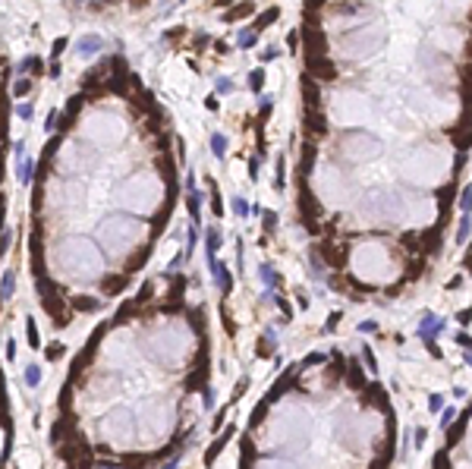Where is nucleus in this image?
I'll return each instance as SVG.
<instances>
[{
    "instance_id": "1",
    "label": "nucleus",
    "mask_w": 472,
    "mask_h": 469,
    "mask_svg": "<svg viewBox=\"0 0 472 469\" xmlns=\"http://www.w3.org/2000/svg\"><path fill=\"white\" fill-rule=\"evenodd\" d=\"M170 136L123 57H104L69 98L32 192L29 262L54 327L101 309L148 262L173 211Z\"/></svg>"
},
{
    "instance_id": "2",
    "label": "nucleus",
    "mask_w": 472,
    "mask_h": 469,
    "mask_svg": "<svg viewBox=\"0 0 472 469\" xmlns=\"http://www.w3.org/2000/svg\"><path fill=\"white\" fill-rule=\"evenodd\" d=\"M208 384L205 321L183 280L142 287L79 349L57 394L51 447L69 469H145L180 447Z\"/></svg>"
},
{
    "instance_id": "3",
    "label": "nucleus",
    "mask_w": 472,
    "mask_h": 469,
    "mask_svg": "<svg viewBox=\"0 0 472 469\" xmlns=\"http://www.w3.org/2000/svg\"><path fill=\"white\" fill-rule=\"evenodd\" d=\"M394 416L352 362L312 356L252 413L240 469H387Z\"/></svg>"
},
{
    "instance_id": "4",
    "label": "nucleus",
    "mask_w": 472,
    "mask_h": 469,
    "mask_svg": "<svg viewBox=\"0 0 472 469\" xmlns=\"http://www.w3.org/2000/svg\"><path fill=\"white\" fill-rule=\"evenodd\" d=\"M431 469H472V406L453 425L450 435H447Z\"/></svg>"
},
{
    "instance_id": "5",
    "label": "nucleus",
    "mask_w": 472,
    "mask_h": 469,
    "mask_svg": "<svg viewBox=\"0 0 472 469\" xmlns=\"http://www.w3.org/2000/svg\"><path fill=\"white\" fill-rule=\"evenodd\" d=\"M10 57L0 44V246H4V220H7V192H4V177H7V136H10Z\"/></svg>"
},
{
    "instance_id": "6",
    "label": "nucleus",
    "mask_w": 472,
    "mask_h": 469,
    "mask_svg": "<svg viewBox=\"0 0 472 469\" xmlns=\"http://www.w3.org/2000/svg\"><path fill=\"white\" fill-rule=\"evenodd\" d=\"M10 444H13V416H10L7 381H4V369H0V469L10 460Z\"/></svg>"
},
{
    "instance_id": "7",
    "label": "nucleus",
    "mask_w": 472,
    "mask_h": 469,
    "mask_svg": "<svg viewBox=\"0 0 472 469\" xmlns=\"http://www.w3.org/2000/svg\"><path fill=\"white\" fill-rule=\"evenodd\" d=\"M441 331H444V318H438V315H431V312H425V315H422V324H419V337L431 346V353H438L434 337H438Z\"/></svg>"
},
{
    "instance_id": "8",
    "label": "nucleus",
    "mask_w": 472,
    "mask_h": 469,
    "mask_svg": "<svg viewBox=\"0 0 472 469\" xmlns=\"http://www.w3.org/2000/svg\"><path fill=\"white\" fill-rule=\"evenodd\" d=\"M469 237V214H463V220H459V230H456V243H466Z\"/></svg>"
},
{
    "instance_id": "9",
    "label": "nucleus",
    "mask_w": 472,
    "mask_h": 469,
    "mask_svg": "<svg viewBox=\"0 0 472 469\" xmlns=\"http://www.w3.org/2000/svg\"><path fill=\"white\" fill-rule=\"evenodd\" d=\"M459 208H463V214H469V208H472V186L463 189V202H459Z\"/></svg>"
},
{
    "instance_id": "10",
    "label": "nucleus",
    "mask_w": 472,
    "mask_h": 469,
    "mask_svg": "<svg viewBox=\"0 0 472 469\" xmlns=\"http://www.w3.org/2000/svg\"><path fill=\"white\" fill-rule=\"evenodd\" d=\"M453 416H456V413H453V409H447V413L441 416V425L447 428V425H450V422H453Z\"/></svg>"
},
{
    "instance_id": "11",
    "label": "nucleus",
    "mask_w": 472,
    "mask_h": 469,
    "mask_svg": "<svg viewBox=\"0 0 472 469\" xmlns=\"http://www.w3.org/2000/svg\"><path fill=\"white\" fill-rule=\"evenodd\" d=\"M211 142H214V151H217V155H220V151H223V148H227V142H223V139H220V136H214V139H211Z\"/></svg>"
},
{
    "instance_id": "12",
    "label": "nucleus",
    "mask_w": 472,
    "mask_h": 469,
    "mask_svg": "<svg viewBox=\"0 0 472 469\" xmlns=\"http://www.w3.org/2000/svg\"><path fill=\"white\" fill-rule=\"evenodd\" d=\"M252 88H255V91L262 88V73H258V69H255V73H252Z\"/></svg>"
},
{
    "instance_id": "13",
    "label": "nucleus",
    "mask_w": 472,
    "mask_h": 469,
    "mask_svg": "<svg viewBox=\"0 0 472 469\" xmlns=\"http://www.w3.org/2000/svg\"><path fill=\"white\" fill-rule=\"evenodd\" d=\"M26 375H29V378H26V381H29V384H35V381H38V369H35V366H32V369H29V372H26Z\"/></svg>"
},
{
    "instance_id": "14",
    "label": "nucleus",
    "mask_w": 472,
    "mask_h": 469,
    "mask_svg": "<svg viewBox=\"0 0 472 469\" xmlns=\"http://www.w3.org/2000/svg\"><path fill=\"white\" fill-rule=\"evenodd\" d=\"M428 406H431V413H438V409H441V397H438V394H434V397H431V403H428Z\"/></svg>"
},
{
    "instance_id": "15",
    "label": "nucleus",
    "mask_w": 472,
    "mask_h": 469,
    "mask_svg": "<svg viewBox=\"0 0 472 469\" xmlns=\"http://www.w3.org/2000/svg\"><path fill=\"white\" fill-rule=\"evenodd\" d=\"M456 340H459V343H463V346H466V349H472V340H469V337H466V334H459V337H456Z\"/></svg>"
},
{
    "instance_id": "16",
    "label": "nucleus",
    "mask_w": 472,
    "mask_h": 469,
    "mask_svg": "<svg viewBox=\"0 0 472 469\" xmlns=\"http://www.w3.org/2000/svg\"><path fill=\"white\" fill-rule=\"evenodd\" d=\"M466 362H469V366H472V349H469V353H466Z\"/></svg>"
}]
</instances>
